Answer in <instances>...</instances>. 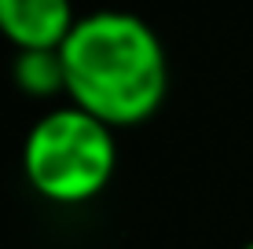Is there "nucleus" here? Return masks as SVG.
<instances>
[{
  "mask_svg": "<svg viewBox=\"0 0 253 249\" xmlns=\"http://www.w3.org/2000/svg\"><path fill=\"white\" fill-rule=\"evenodd\" d=\"M59 59L74 107L110 128L147 121L169 88V63L158 33L132 11L81 15Z\"/></svg>",
  "mask_w": 253,
  "mask_h": 249,
  "instance_id": "nucleus-1",
  "label": "nucleus"
},
{
  "mask_svg": "<svg viewBox=\"0 0 253 249\" xmlns=\"http://www.w3.org/2000/svg\"><path fill=\"white\" fill-rule=\"evenodd\" d=\"M74 26L70 0H0V33L19 51H59Z\"/></svg>",
  "mask_w": 253,
  "mask_h": 249,
  "instance_id": "nucleus-3",
  "label": "nucleus"
},
{
  "mask_svg": "<svg viewBox=\"0 0 253 249\" xmlns=\"http://www.w3.org/2000/svg\"><path fill=\"white\" fill-rule=\"evenodd\" d=\"M242 249H253V242H246V246H242Z\"/></svg>",
  "mask_w": 253,
  "mask_h": 249,
  "instance_id": "nucleus-5",
  "label": "nucleus"
},
{
  "mask_svg": "<svg viewBox=\"0 0 253 249\" xmlns=\"http://www.w3.org/2000/svg\"><path fill=\"white\" fill-rule=\"evenodd\" d=\"M118 169L114 128L81 107L44 114L22 143V173L41 198L81 205L110 183Z\"/></svg>",
  "mask_w": 253,
  "mask_h": 249,
  "instance_id": "nucleus-2",
  "label": "nucleus"
},
{
  "mask_svg": "<svg viewBox=\"0 0 253 249\" xmlns=\"http://www.w3.org/2000/svg\"><path fill=\"white\" fill-rule=\"evenodd\" d=\"M15 81L30 96H51V92L66 88V73H63L59 51H19V59H15Z\"/></svg>",
  "mask_w": 253,
  "mask_h": 249,
  "instance_id": "nucleus-4",
  "label": "nucleus"
}]
</instances>
